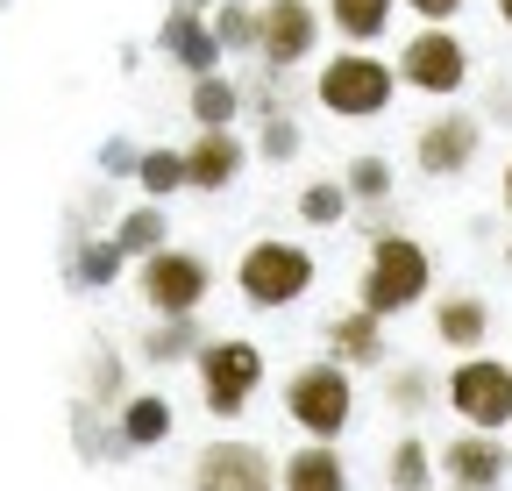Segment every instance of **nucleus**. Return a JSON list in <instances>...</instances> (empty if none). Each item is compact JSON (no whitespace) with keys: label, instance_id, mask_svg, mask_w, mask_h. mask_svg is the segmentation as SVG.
Returning a JSON list of instances; mask_svg holds the SVG:
<instances>
[{"label":"nucleus","instance_id":"1","mask_svg":"<svg viewBox=\"0 0 512 491\" xmlns=\"http://www.w3.org/2000/svg\"><path fill=\"white\" fill-rule=\"evenodd\" d=\"M434 285V264L413 235H377L370 242V264H363V285H356V306H370L377 321L406 314V306H420Z\"/></svg>","mask_w":512,"mask_h":491},{"label":"nucleus","instance_id":"2","mask_svg":"<svg viewBox=\"0 0 512 491\" xmlns=\"http://www.w3.org/2000/svg\"><path fill=\"white\" fill-rule=\"evenodd\" d=\"M392 93H399V65H384L377 50H342V57H328V72L313 79V100L328 114H342V121L384 114Z\"/></svg>","mask_w":512,"mask_h":491},{"label":"nucleus","instance_id":"3","mask_svg":"<svg viewBox=\"0 0 512 491\" xmlns=\"http://www.w3.org/2000/svg\"><path fill=\"white\" fill-rule=\"evenodd\" d=\"M235 285H242V299L249 306H292V299H306L313 292V257L299 250V242H278V235H264V242H249L242 250V264H235Z\"/></svg>","mask_w":512,"mask_h":491},{"label":"nucleus","instance_id":"4","mask_svg":"<svg viewBox=\"0 0 512 491\" xmlns=\"http://www.w3.org/2000/svg\"><path fill=\"white\" fill-rule=\"evenodd\" d=\"M399 86L434 93V100L463 93V86H470V43H463L456 29H413V36L399 43Z\"/></svg>","mask_w":512,"mask_h":491},{"label":"nucleus","instance_id":"5","mask_svg":"<svg viewBox=\"0 0 512 491\" xmlns=\"http://www.w3.org/2000/svg\"><path fill=\"white\" fill-rule=\"evenodd\" d=\"M136 285H143V306L157 321H192L200 299H207V285H214V271H207V257H192V250H157V257H143Z\"/></svg>","mask_w":512,"mask_h":491},{"label":"nucleus","instance_id":"6","mask_svg":"<svg viewBox=\"0 0 512 491\" xmlns=\"http://www.w3.org/2000/svg\"><path fill=\"white\" fill-rule=\"evenodd\" d=\"M285 413L306 427V435H342L349 427V413H356V385H349V371L328 356V363H306V371L285 385Z\"/></svg>","mask_w":512,"mask_h":491},{"label":"nucleus","instance_id":"7","mask_svg":"<svg viewBox=\"0 0 512 491\" xmlns=\"http://www.w3.org/2000/svg\"><path fill=\"white\" fill-rule=\"evenodd\" d=\"M256 385H264V349H256V342H207V349H200L207 413H242Z\"/></svg>","mask_w":512,"mask_h":491},{"label":"nucleus","instance_id":"8","mask_svg":"<svg viewBox=\"0 0 512 491\" xmlns=\"http://www.w3.org/2000/svg\"><path fill=\"white\" fill-rule=\"evenodd\" d=\"M448 399H456V413L477 427V435H498V427L512 420V363H491V356L456 363V378H448Z\"/></svg>","mask_w":512,"mask_h":491},{"label":"nucleus","instance_id":"9","mask_svg":"<svg viewBox=\"0 0 512 491\" xmlns=\"http://www.w3.org/2000/svg\"><path fill=\"white\" fill-rule=\"evenodd\" d=\"M477 150H484V121L463 114V107H441L434 121H420V136H413V164H420L427 178H456V171H470Z\"/></svg>","mask_w":512,"mask_h":491},{"label":"nucleus","instance_id":"10","mask_svg":"<svg viewBox=\"0 0 512 491\" xmlns=\"http://www.w3.org/2000/svg\"><path fill=\"white\" fill-rule=\"evenodd\" d=\"M256 15H264L256 57H264L271 72H292V65L313 57V43H320V8H313V0H264Z\"/></svg>","mask_w":512,"mask_h":491},{"label":"nucleus","instance_id":"11","mask_svg":"<svg viewBox=\"0 0 512 491\" xmlns=\"http://www.w3.org/2000/svg\"><path fill=\"white\" fill-rule=\"evenodd\" d=\"M157 50L171 57V65H178L185 79H207V72H221V36H214V22H207V15H192V8H171V15H164Z\"/></svg>","mask_w":512,"mask_h":491},{"label":"nucleus","instance_id":"12","mask_svg":"<svg viewBox=\"0 0 512 491\" xmlns=\"http://www.w3.org/2000/svg\"><path fill=\"white\" fill-rule=\"evenodd\" d=\"M192 477H200V491H271V456L249 442H214L200 449Z\"/></svg>","mask_w":512,"mask_h":491},{"label":"nucleus","instance_id":"13","mask_svg":"<svg viewBox=\"0 0 512 491\" xmlns=\"http://www.w3.org/2000/svg\"><path fill=\"white\" fill-rule=\"evenodd\" d=\"M185 178H192V193H228L235 178H242V136L200 129L192 150H185Z\"/></svg>","mask_w":512,"mask_h":491},{"label":"nucleus","instance_id":"14","mask_svg":"<svg viewBox=\"0 0 512 491\" xmlns=\"http://www.w3.org/2000/svg\"><path fill=\"white\" fill-rule=\"evenodd\" d=\"M441 470L456 477V484H470V491H491V484L505 477V442L470 427V435H456V442L441 449Z\"/></svg>","mask_w":512,"mask_h":491},{"label":"nucleus","instance_id":"15","mask_svg":"<svg viewBox=\"0 0 512 491\" xmlns=\"http://www.w3.org/2000/svg\"><path fill=\"white\" fill-rule=\"evenodd\" d=\"M328 356L335 363H384V321L370 306H349V314L328 321Z\"/></svg>","mask_w":512,"mask_h":491},{"label":"nucleus","instance_id":"16","mask_svg":"<svg viewBox=\"0 0 512 491\" xmlns=\"http://www.w3.org/2000/svg\"><path fill=\"white\" fill-rule=\"evenodd\" d=\"M399 0H328V29L349 43V50H370L384 29H392Z\"/></svg>","mask_w":512,"mask_h":491},{"label":"nucleus","instance_id":"17","mask_svg":"<svg viewBox=\"0 0 512 491\" xmlns=\"http://www.w3.org/2000/svg\"><path fill=\"white\" fill-rule=\"evenodd\" d=\"M484 328H491V306H484L477 292H456V299H441V306H434V335H441L448 349H477Z\"/></svg>","mask_w":512,"mask_h":491},{"label":"nucleus","instance_id":"18","mask_svg":"<svg viewBox=\"0 0 512 491\" xmlns=\"http://www.w3.org/2000/svg\"><path fill=\"white\" fill-rule=\"evenodd\" d=\"M285 491H349V470H342V456L328 442H313V449H299L285 463Z\"/></svg>","mask_w":512,"mask_h":491},{"label":"nucleus","instance_id":"19","mask_svg":"<svg viewBox=\"0 0 512 491\" xmlns=\"http://www.w3.org/2000/svg\"><path fill=\"white\" fill-rule=\"evenodd\" d=\"M185 107H192V121H200V129H228V121L242 114V86L221 79V72H207V79H192Z\"/></svg>","mask_w":512,"mask_h":491},{"label":"nucleus","instance_id":"20","mask_svg":"<svg viewBox=\"0 0 512 491\" xmlns=\"http://www.w3.org/2000/svg\"><path fill=\"white\" fill-rule=\"evenodd\" d=\"M114 242H121L128 257H157V250H171V228H164V207L150 200V207H136V214H121Z\"/></svg>","mask_w":512,"mask_h":491},{"label":"nucleus","instance_id":"21","mask_svg":"<svg viewBox=\"0 0 512 491\" xmlns=\"http://www.w3.org/2000/svg\"><path fill=\"white\" fill-rule=\"evenodd\" d=\"M136 186H143L150 200H164V193H192L185 150H143V157H136Z\"/></svg>","mask_w":512,"mask_h":491},{"label":"nucleus","instance_id":"22","mask_svg":"<svg viewBox=\"0 0 512 491\" xmlns=\"http://www.w3.org/2000/svg\"><path fill=\"white\" fill-rule=\"evenodd\" d=\"M207 342H200V321H157L150 335H143V356L150 363H178V356H200Z\"/></svg>","mask_w":512,"mask_h":491},{"label":"nucleus","instance_id":"23","mask_svg":"<svg viewBox=\"0 0 512 491\" xmlns=\"http://www.w3.org/2000/svg\"><path fill=\"white\" fill-rule=\"evenodd\" d=\"M342 186H349V200H356V207H377L384 193H392V164H384L377 150H363V157H349Z\"/></svg>","mask_w":512,"mask_h":491},{"label":"nucleus","instance_id":"24","mask_svg":"<svg viewBox=\"0 0 512 491\" xmlns=\"http://www.w3.org/2000/svg\"><path fill=\"white\" fill-rule=\"evenodd\" d=\"M349 186L342 178H320V186H306L299 193V221H313V228H335V221H349Z\"/></svg>","mask_w":512,"mask_h":491},{"label":"nucleus","instance_id":"25","mask_svg":"<svg viewBox=\"0 0 512 491\" xmlns=\"http://www.w3.org/2000/svg\"><path fill=\"white\" fill-rule=\"evenodd\" d=\"M214 36H221V50H256L264 15H256L249 0H221V8H214Z\"/></svg>","mask_w":512,"mask_h":491},{"label":"nucleus","instance_id":"26","mask_svg":"<svg viewBox=\"0 0 512 491\" xmlns=\"http://www.w3.org/2000/svg\"><path fill=\"white\" fill-rule=\"evenodd\" d=\"M121 435L136 442V449H143V442H164V435H171V406H164V399H150V392H143V399H128Z\"/></svg>","mask_w":512,"mask_h":491},{"label":"nucleus","instance_id":"27","mask_svg":"<svg viewBox=\"0 0 512 491\" xmlns=\"http://www.w3.org/2000/svg\"><path fill=\"white\" fill-rule=\"evenodd\" d=\"M256 150H264V164H292V157H299V121H292V114H264Z\"/></svg>","mask_w":512,"mask_h":491},{"label":"nucleus","instance_id":"28","mask_svg":"<svg viewBox=\"0 0 512 491\" xmlns=\"http://www.w3.org/2000/svg\"><path fill=\"white\" fill-rule=\"evenodd\" d=\"M121 257H128L121 242H86L72 271H79V285H107V278H121Z\"/></svg>","mask_w":512,"mask_h":491},{"label":"nucleus","instance_id":"29","mask_svg":"<svg viewBox=\"0 0 512 491\" xmlns=\"http://www.w3.org/2000/svg\"><path fill=\"white\" fill-rule=\"evenodd\" d=\"M392 491H427V442H399V456H392Z\"/></svg>","mask_w":512,"mask_h":491},{"label":"nucleus","instance_id":"30","mask_svg":"<svg viewBox=\"0 0 512 491\" xmlns=\"http://www.w3.org/2000/svg\"><path fill=\"white\" fill-rule=\"evenodd\" d=\"M406 8L427 22V29H448V22H456L463 15V0H406Z\"/></svg>","mask_w":512,"mask_h":491},{"label":"nucleus","instance_id":"31","mask_svg":"<svg viewBox=\"0 0 512 491\" xmlns=\"http://www.w3.org/2000/svg\"><path fill=\"white\" fill-rule=\"evenodd\" d=\"M392 399H399V406L413 413V406L427 399V378H420V371H399V378H392Z\"/></svg>","mask_w":512,"mask_h":491},{"label":"nucleus","instance_id":"32","mask_svg":"<svg viewBox=\"0 0 512 491\" xmlns=\"http://www.w3.org/2000/svg\"><path fill=\"white\" fill-rule=\"evenodd\" d=\"M93 392H100V399H114V392H121V363H114V356H100V363H93Z\"/></svg>","mask_w":512,"mask_h":491},{"label":"nucleus","instance_id":"33","mask_svg":"<svg viewBox=\"0 0 512 491\" xmlns=\"http://www.w3.org/2000/svg\"><path fill=\"white\" fill-rule=\"evenodd\" d=\"M498 207L512 214V164H505V178H498Z\"/></svg>","mask_w":512,"mask_h":491},{"label":"nucleus","instance_id":"34","mask_svg":"<svg viewBox=\"0 0 512 491\" xmlns=\"http://www.w3.org/2000/svg\"><path fill=\"white\" fill-rule=\"evenodd\" d=\"M178 8H192V15H207V8H214V0H178Z\"/></svg>","mask_w":512,"mask_h":491},{"label":"nucleus","instance_id":"35","mask_svg":"<svg viewBox=\"0 0 512 491\" xmlns=\"http://www.w3.org/2000/svg\"><path fill=\"white\" fill-rule=\"evenodd\" d=\"M498 22H505V29H512V0H498Z\"/></svg>","mask_w":512,"mask_h":491},{"label":"nucleus","instance_id":"36","mask_svg":"<svg viewBox=\"0 0 512 491\" xmlns=\"http://www.w3.org/2000/svg\"><path fill=\"white\" fill-rule=\"evenodd\" d=\"M249 8H264V0H249Z\"/></svg>","mask_w":512,"mask_h":491},{"label":"nucleus","instance_id":"37","mask_svg":"<svg viewBox=\"0 0 512 491\" xmlns=\"http://www.w3.org/2000/svg\"><path fill=\"white\" fill-rule=\"evenodd\" d=\"M456 491H470V484H456Z\"/></svg>","mask_w":512,"mask_h":491}]
</instances>
